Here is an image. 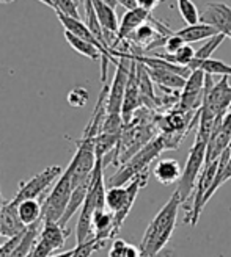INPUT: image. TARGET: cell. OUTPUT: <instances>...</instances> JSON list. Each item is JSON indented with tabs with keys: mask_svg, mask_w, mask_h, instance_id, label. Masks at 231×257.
<instances>
[{
	"mask_svg": "<svg viewBox=\"0 0 231 257\" xmlns=\"http://www.w3.org/2000/svg\"><path fill=\"white\" fill-rule=\"evenodd\" d=\"M106 5H109V7H112L113 10L117 8V5H118V0H102Z\"/></svg>",
	"mask_w": 231,
	"mask_h": 257,
	"instance_id": "obj_36",
	"label": "cell"
},
{
	"mask_svg": "<svg viewBox=\"0 0 231 257\" xmlns=\"http://www.w3.org/2000/svg\"><path fill=\"white\" fill-rule=\"evenodd\" d=\"M154 57H159L162 60H167V61H170L173 64H178V66L189 68V64L192 63V60L195 58V50L192 49L190 44H186L184 47H181L173 55H169V54H156Z\"/></svg>",
	"mask_w": 231,
	"mask_h": 257,
	"instance_id": "obj_26",
	"label": "cell"
},
{
	"mask_svg": "<svg viewBox=\"0 0 231 257\" xmlns=\"http://www.w3.org/2000/svg\"><path fill=\"white\" fill-rule=\"evenodd\" d=\"M231 110V86L228 85V77H222L219 82L212 80V75L204 79V97L200 108L201 114L209 118H217Z\"/></svg>",
	"mask_w": 231,
	"mask_h": 257,
	"instance_id": "obj_7",
	"label": "cell"
},
{
	"mask_svg": "<svg viewBox=\"0 0 231 257\" xmlns=\"http://www.w3.org/2000/svg\"><path fill=\"white\" fill-rule=\"evenodd\" d=\"M0 246H2V245H0Z\"/></svg>",
	"mask_w": 231,
	"mask_h": 257,
	"instance_id": "obj_43",
	"label": "cell"
},
{
	"mask_svg": "<svg viewBox=\"0 0 231 257\" xmlns=\"http://www.w3.org/2000/svg\"><path fill=\"white\" fill-rule=\"evenodd\" d=\"M186 46V41L183 40L181 36H179L176 32H173L170 36H167V40H165V44H164V49H165V54H169V55H173L176 54L179 49L184 47Z\"/></svg>",
	"mask_w": 231,
	"mask_h": 257,
	"instance_id": "obj_33",
	"label": "cell"
},
{
	"mask_svg": "<svg viewBox=\"0 0 231 257\" xmlns=\"http://www.w3.org/2000/svg\"><path fill=\"white\" fill-rule=\"evenodd\" d=\"M106 243H102L99 240H96L95 237L90 238L84 243H79V245H75V248L72 249V255L71 257H92V254L101 248H104Z\"/></svg>",
	"mask_w": 231,
	"mask_h": 257,
	"instance_id": "obj_30",
	"label": "cell"
},
{
	"mask_svg": "<svg viewBox=\"0 0 231 257\" xmlns=\"http://www.w3.org/2000/svg\"><path fill=\"white\" fill-rule=\"evenodd\" d=\"M200 21L209 24L222 33L225 38L231 40V8L222 2H211L201 11Z\"/></svg>",
	"mask_w": 231,
	"mask_h": 257,
	"instance_id": "obj_11",
	"label": "cell"
},
{
	"mask_svg": "<svg viewBox=\"0 0 231 257\" xmlns=\"http://www.w3.org/2000/svg\"><path fill=\"white\" fill-rule=\"evenodd\" d=\"M165 149H169V146H167V140L164 135H159L151 140L146 146H143L126 163L120 166V170L109 179V187H123L126 182L132 181L135 176L146 173L151 162L158 159L161 152Z\"/></svg>",
	"mask_w": 231,
	"mask_h": 257,
	"instance_id": "obj_3",
	"label": "cell"
},
{
	"mask_svg": "<svg viewBox=\"0 0 231 257\" xmlns=\"http://www.w3.org/2000/svg\"><path fill=\"white\" fill-rule=\"evenodd\" d=\"M41 224H43V221L27 227V230H25V234H24V237H22V240L19 243V246L15 249V252L11 254V257H30L32 248H33L35 241L38 238V234H40Z\"/></svg>",
	"mask_w": 231,
	"mask_h": 257,
	"instance_id": "obj_25",
	"label": "cell"
},
{
	"mask_svg": "<svg viewBox=\"0 0 231 257\" xmlns=\"http://www.w3.org/2000/svg\"><path fill=\"white\" fill-rule=\"evenodd\" d=\"M72 255V249L71 251H66V252H61L58 255H52V257H71Z\"/></svg>",
	"mask_w": 231,
	"mask_h": 257,
	"instance_id": "obj_38",
	"label": "cell"
},
{
	"mask_svg": "<svg viewBox=\"0 0 231 257\" xmlns=\"http://www.w3.org/2000/svg\"><path fill=\"white\" fill-rule=\"evenodd\" d=\"M50 2L54 5L55 13H61V15L74 18V19H81L79 8H77L79 2H77V0H50Z\"/></svg>",
	"mask_w": 231,
	"mask_h": 257,
	"instance_id": "obj_31",
	"label": "cell"
},
{
	"mask_svg": "<svg viewBox=\"0 0 231 257\" xmlns=\"http://www.w3.org/2000/svg\"><path fill=\"white\" fill-rule=\"evenodd\" d=\"M4 205H5V199L2 196V190H0V218H2V210H4Z\"/></svg>",
	"mask_w": 231,
	"mask_h": 257,
	"instance_id": "obj_37",
	"label": "cell"
},
{
	"mask_svg": "<svg viewBox=\"0 0 231 257\" xmlns=\"http://www.w3.org/2000/svg\"><path fill=\"white\" fill-rule=\"evenodd\" d=\"M179 205H183V201L178 191H175L172 198L158 212V215L152 218V221L145 230L142 243H140V251L143 257H156L169 243L176 226Z\"/></svg>",
	"mask_w": 231,
	"mask_h": 257,
	"instance_id": "obj_1",
	"label": "cell"
},
{
	"mask_svg": "<svg viewBox=\"0 0 231 257\" xmlns=\"http://www.w3.org/2000/svg\"><path fill=\"white\" fill-rule=\"evenodd\" d=\"M84 4H85V13H87V16H85V24H87V27L90 29V32H92L95 35L96 40L104 46L106 49L110 50L107 41H106V35H104V30H102L101 27V24L98 21V16H96V11L93 8V4H92V0H84ZM112 52V50H110Z\"/></svg>",
	"mask_w": 231,
	"mask_h": 257,
	"instance_id": "obj_24",
	"label": "cell"
},
{
	"mask_svg": "<svg viewBox=\"0 0 231 257\" xmlns=\"http://www.w3.org/2000/svg\"><path fill=\"white\" fill-rule=\"evenodd\" d=\"M69 234H71L69 230L66 227H63L60 223H43L38 237L44 238L47 243H50L55 248V251H58L60 248L65 246V241L69 237Z\"/></svg>",
	"mask_w": 231,
	"mask_h": 257,
	"instance_id": "obj_18",
	"label": "cell"
},
{
	"mask_svg": "<svg viewBox=\"0 0 231 257\" xmlns=\"http://www.w3.org/2000/svg\"><path fill=\"white\" fill-rule=\"evenodd\" d=\"M204 79H206V74L203 71H192L179 96L178 110L184 113H197L201 108L204 97Z\"/></svg>",
	"mask_w": 231,
	"mask_h": 257,
	"instance_id": "obj_10",
	"label": "cell"
},
{
	"mask_svg": "<svg viewBox=\"0 0 231 257\" xmlns=\"http://www.w3.org/2000/svg\"><path fill=\"white\" fill-rule=\"evenodd\" d=\"M118 5H121L123 8L129 11V10L137 8V0H118Z\"/></svg>",
	"mask_w": 231,
	"mask_h": 257,
	"instance_id": "obj_35",
	"label": "cell"
},
{
	"mask_svg": "<svg viewBox=\"0 0 231 257\" xmlns=\"http://www.w3.org/2000/svg\"><path fill=\"white\" fill-rule=\"evenodd\" d=\"M223 41H225V36H223L222 33H219V35H215V36L209 38V40H208L206 43H204L198 50H195V58H194V60H197V61L209 60L211 55L214 54V50H215V49H219L220 44H222Z\"/></svg>",
	"mask_w": 231,
	"mask_h": 257,
	"instance_id": "obj_29",
	"label": "cell"
},
{
	"mask_svg": "<svg viewBox=\"0 0 231 257\" xmlns=\"http://www.w3.org/2000/svg\"><path fill=\"white\" fill-rule=\"evenodd\" d=\"M72 182L68 171L65 170L63 174L58 177V181L50 190L47 196L43 199V223H60L63 215L66 212L72 195Z\"/></svg>",
	"mask_w": 231,
	"mask_h": 257,
	"instance_id": "obj_5",
	"label": "cell"
},
{
	"mask_svg": "<svg viewBox=\"0 0 231 257\" xmlns=\"http://www.w3.org/2000/svg\"><path fill=\"white\" fill-rule=\"evenodd\" d=\"M93 4V8L96 11V16H98V21L101 24L102 30H104V35H106V41L112 50V44L115 41V38H117V33H118V29H120V22H118V18H117V13L115 10L109 5H106L102 0H92ZM113 54V52H112Z\"/></svg>",
	"mask_w": 231,
	"mask_h": 257,
	"instance_id": "obj_14",
	"label": "cell"
},
{
	"mask_svg": "<svg viewBox=\"0 0 231 257\" xmlns=\"http://www.w3.org/2000/svg\"><path fill=\"white\" fill-rule=\"evenodd\" d=\"M183 168L175 159H161L152 168V176L162 185H172L181 179Z\"/></svg>",
	"mask_w": 231,
	"mask_h": 257,
	"instance_id": "obj_15",
	"label": "cell"
},
{
	"mask_svg": "<svg viewBox=\"0 0 231 257\" xmlns=\"http://www.w3.org/2000/svg\"><path fill=\"white\" fill-rule=\"evenodd\" d=\"M152 19L151 16V11H146L143 8H134V10H129L124 13V16L120 22V29H118V33H117V38H115V41L112 44V52L113 50H117L118 44L124 40H127L140 25H143L146 22H149Z\"/></svg>",
	"mask_w": 231,
	"mask_h": 257,
	"instance_id": "obj_12",
	"label": "cell"
},
{
	"mask_svg": "<svg viewBox=\"0 0 231 257\" xmlns=\"http://www.w3.org/2000/svg\"><path fill=\"white\" fill-rule=\"evenodd\" d=\"M229 179H231V151L226 148V151L219 159V168H217L215 179H214V182L208 191V195H206V198H204V204H208V201L214 196V193L219 190L226 181H229Z\"/></svg>",
	"mask_w": 231,
	"mask_h": 257,
	"instance_id": "obj_20",
	"label": "cell"
},
{
	"mask_svg": "<svg viewBox=\"0 0 231 257\" xmlns=\"http://www.w3.org/2000/svg\"><path fill=\"white\" fill-rule=\"evenodd\" d=\"M65 38H66L68 44L75 50V52H79L81 55H84V57H87L90 60L102 58L101 50L96 46H93L92 43H88V41L82 40V38L75 36V35H72L71 32H66V30H65Z\"/></svg>",
	"mask_w": 231,
	"mask_h": 257,
	"instance_id": "obj_23",
	"label": "cell"
},
{
	"mask_svg": "<svg viewBox=\"0 0 231 257\" xmlns=\"http://www.w3.org/2000/svg\"><path fill=\"white\" fill-rule=\"evenodd\" d=\"M19 218L25 227L41 223L43 220V199H25L18 202Z\"/></svg>",
	"mask_w": 231,
	"mask_h": 257,
	"instance_id": "obj_17",
	"label": "cell"
},
{
	"mask_svg": "<svg viewBox=\"0 0 231 257\" xmlns=\"http://www.w3.org/2000/svg\"><path fill=\"white\" fill-rule=\"evenodd\" d=\"M176 33L183 38V40L186 41V44L203 41V40H209V38L219 35V32H217L212 25L204 24V22H198L195 25H186L184 29L178 30Z\"/></svg>",
	"mask_w": 231,
	"mask_h": 257,
	"instance_id": "obj_19",
	"label": "cell"
},
{
	"mask_svg": "<svg viewBox=\"0 0 231 257\" xmlns=\"http://www.w3.org/2000/svg\"><path fill=\"white\" fill-rule=\"evenodd\" d=\"M77 2H79V0H77Z\"/></svg>",
	"mask_w": 231,
	"mask_h": 257,
	"instance_id": "obj_42",
	"label": "cell"
},
{
	"mask_svg": "<svg viewBox=\"0 0 231 257\" xmlns=\"http://www.w3.org/2000/svg\"><path fill=\"white\" fill-rule=\"evenodd\" d=\"M145 69H146L148 75L151 77L152 83H158L162 89H167V91H169V89H172V91H179V89H181L183 91L186 80H187V79H184V77L178 75L175 72H170V71L149 69L146 66H145Z\"/></svg>",
	"mask_w": 231,
	"mask_h": 257,
	"instance_id": "obj_16",
	"label": "cell"
},
{
	"mask_svg": "<svg viewBox=\"0 0 231 257\" xmlns=\"http://www.w3.org/2000/svg\"><path fill=\"white\" fill-rule=\"evenodd\" d=\"M161 2H162V0H137V7L143 8L146 11H152Z\"/></svg>",
	"mask_w": 231,
	"mask_h": 257,
	"instance_id": "obj_34",
	"label": "cell"
},
{
	"mask_svg": "<svg viewBox=\"0 0 231 257\" xmlns=\"http://www.w3.org/2000/svg\"><path fill=\"white\" fill-rule=\"evenodd\" d=\"M206 148L208 143H204L201 140H195V143L192 145L189 156L186 160V165L183 168L181 179L178 181V195L181 198L183 204L190 198L192 191H194L198 177L204 168V160H206Z\"/></svg>",
	"mask_w": 231,
	"mask_h": 257,
	"instance_id": "obj_6",
	"label": "cell"
},
{
	"mask_svg": "<svg viewBox=\"0 0 231 257\" xmlns=\"http://www.w3.org/2000/svg\"><path fill=\"white\" fill-rule=\"evenodd\" d=\"M113 55L118 57L120 60L117 63V71H115L112 85L109 86L106 108H107V114H121L126 86L131 74V60L124 54L118 52V50H113Z\"/></svg>",
	"mask_w": 231,
	"mask_h": 257,
	"instance_id": "obj_8",
	"label": "cell"
},
{
	"mask_svg": "<svg viewBox=\"0 0 231 257\" xmlns=\"http://www.w3.org/2000/svg\"><path fill=\"white\" fill-rule=\"evenodd\" d=\"M27 227L24 226V223L19 218L18 212V202L15 199L5 201L4 210H2V218H0V235L13 238L24 234Z\"/></svg>",
	"mask_w": 231,
	"mask_h": 257,
	"instance_id": "obj_13",
	"label": "cell"
},
{
	"mask_svg": "<svg viewBox=\"0 0 231 257\" xmlns=\"http://www.w3.org/2000/svg\"><path fill=\"white\" fill-rule=\"evenodd\" d=\"M88 102V91L85 88H74L68 93V104L71 107H84Z\"/></svg>",
	"mask_w": 231,
	"mask_h": 257,
	"instance_id": "obj_32",
	"label": "cell"
},
{
	"mask_svg": "<svg viewBox=\"0 0 231 257\" xmlns=\"http://www.w3.org/2000/svg\"><path fill=\"white\" fill-rule=\"evenodd\" d=\"M148 184V171L135 176L127 187H109L106 191V209L113 213L115 218V232L120 229L129 215L132 205L137 199L138 191Z\"/></svg>",
	"mask_w": 231,
	"mask_h": 257,
	"instance_id": "obj_4",
	"label": "cell"
},
{
	"mask_svg": "<svg viewBox=\"0 0 231 257\" xmlns=\"http://www.w3.org/2000/svg\"><path fill=\"white\" fill-rule=\"evenodd\" d=\"M176 5H178L179 16L183 18V21L187 25H195V24L201 22L200 21L201 13L192 0H176Z\"/></svg>",
	"mask_w": 231,
	"mask_h": 257,
	"instance_id": "obj_27",
	"label": "cell"
},
{
	"mask_svg": "<svg viewBox=\"0 0 231 257\" xmlns=\"http://www.w3.org/2000/svg\"><path fill=\"white\" fill-rule=\"evenodd\" d=\"M228 149L231 151V141H229V145H228Z\"/></svg>",
	"mask_w": 231,
	"mask_h": 257,
	"instance_id": "obj_41",
	"label": "cell"
},
{
	"mask_svg": "<svg viewBox=\"0 0 231 257\" xmlns=\"http://www.w3.org/2000/svg\"><path fill=\"white\" fill-rule=\"evenodd\" d=\"M90 182H92V179L87 181V182H84V184H81L79 187H75L72 190V195H71L69 204H68V207H66V212H65V215H63L61 221H60V224L63 227H66V224L69 223V220L74 216V213L79 209H82V205H84V202L87 199V193H88V188H90Z\"/></svg>",
	"mask_w": 231,
	"mask_h": 257,
	"instance_id": "obj_22",
	"label": "cell"
},
{
	"mask_svg": "<svg viewBox=\"0 0 231 257\" xmlns=\"http://www.w3.org/2000/svg\"><path fill=\"white\" fill-rule=\"evenodd\" d=\"M61 166L54 165L49 166V168L43 170L41 173H38L35 177H32L27 182H21L19 190L16 193V196L13 198L16 202L25 201V199H44L43 195L44 191L52 185L54 182L58 181V177L63 174Z\"/></svg>",
	"mask_w": 231,
	"mask_h": 257,
	"instance_id": "obj_9",
	"label": "cell"
},
{
	"mask_svg": "<svg viewBox=\"0 0 231 257\" xmlns=\"http://www.w3.org/2000/svg\"><path fill=\"white\" fill-rule=\"evenodd\" d=\"M190 71H203L206 75H220V77H231V66L222 60L209 58L204 61L192 60L189 64Z\"/></svg>",
	"mask_w": 231,
	"mask_h": 257,
	"instance_id": "obj_21",
	"label": "cell"
},
{
	"mask_svg": "<svg viewBox=\"0 0 231 257\" xmlns=\"http://www.w3.org/2000/svg\"><path fill=\"white\" fill-rule=\"evenodd\" d=\"M15 0H0V4H4V5H7V4H13Z\"/></svg>",
	"mask_w": 231,
	"mask_h": 257,
	"instance_id": "obj_40",
	"label": "cell"
},
{
	"mask_svg": "<svg viewBox=\"0 0 231 257\" xmlns=\"http://www.w3.org/2000/svg\"><path fill=\"white\" fill-rule=\"evenodd\" d=\"M38 2H41V4H44V5H47V7H50L54 10V5H52V2H50V0H38Z\"/></svg>",
	"mask_w": 231,
	"mask_h": 257,
	"instance_id": "obj_39",
	"label": "cell"
},
{
	"mask_svg": "<svg viewBox=\"0 0 231 257\" xmlns=\"http://www.w3.org/2000/svg\"><path fill=\"white\" fill-rule=\"evenodd\" d=\"M106 191L107 190H106V182H104V166H102V160L98 159L96 168L92 174V182H90L87 199L81 209V215L75 226L77 245L93 238L92 220H93V215L98 210L106 209Z\"/></svg>",
	"mask_w": 231,
	"mask_h": 257,
	"instance_id": "obj_2",
	"label": "cell"
},
{
	"mask_svg": "<svg viewBox=\"0 0 231 257\" xmlns=\"http://www.w3.org/2000/svg\"><path fill=\"white\" fill-rule=\"evenodd\" d=\"M109 257H143L140 248L131 245L121 238H113L109 251Z\"/></svg>",
	"mask_w": 231,
	"mask_h": 257,
	"instance_id": "obj_28",
	"label": "cell"
}]
</instances>
